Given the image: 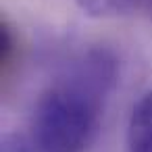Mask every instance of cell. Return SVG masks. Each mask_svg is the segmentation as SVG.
Instances as JSON below:
<instances>
[{
  "instance_id": "cell-1",
  "label": "cell",
  "mask_w": 152,
  "mask_h": 152,
  "mask_svg": "<svg viewBox=\"0 0 152 152\" xmlns=\"http://www.w3.org/2000/svg\"><path fill=\"white\" fill-rule=\"evenodd\" d=\"M119 61L110 48H90L73 58L38 98L29 144L36 152H86L98 135Z\"/></svg>"
},
{
  "instance_id": "cell-2",
  "label": "cell",
  "mask_w": 152,
  "mask_h": 152,
  "mask_svg": "<svg viewBox=\"0 0 152 152\" xmlns=\"http://www.w3.org/2000/svg\"><path fill=\"white\" fill-rule=\"evenodd\" d=\"M125 152H152V92L144 94L131 110Z\"/></svg>"
},
{
  "instance_id": "cell-3",
  "label": "cell",
  "mask_w": 152,
  "mask_h": 152,
  "mask_svg": "<svg viewBox=\"0 0 152 152\" xmlns=\"http://www.w3.org/2000/svg\"><path fill=\"white\" fill-rule=\"evenodd\" d=\"M19 52V42H17V34L11 27V23L4 19L0 23V71L2 77L7 79L11 75V71L15 69V58Z\"/></svg>"
},
{
  "instance_id": "cell-4",
  "label": "cell",
  "mask_w": 152,
  "mask_h": 152,
  "mask_svg": "<svg viewBox=\"0 0 152 152\" xmlns=\"http://www.w3.org/2000/svg\"><path fill=\"white\" fill-rule=\"evenodd\" d=\"M77 4L92 17L135 13V0H77Z\"/></svg>"
},
{
  "instance_id": "cell-5",
  "label": "cell",
  "mask_w": 152,
  "mask_h": 152,
  "mask_svg": "<svg viewBox=\"0 0 152 152\" xmlns=\"http://www.w3.org/2000/svg\"><path fill=\"white\" fill-rule=\"evenodd\" d=\"M2 152H36V150H34V146L29 144V140L25 142L23 137L9 135V137H4V142H2Z\"/></svg>"
},
{
  "instance_id": "cell-6",
  "label": "cell",
  "mask_w": 152,
  "mask_h": 152,
  "mask_svg": "<svg viewBox=\"0 0 152 152\" xmlns=\"http://www.w3.org/2000/svg\"><path fill=\"white\" fill-rule=\"evenodd\" d=\"M135 13H142L152 21V0H135Z\"/></svg>"
}]
</instances>
